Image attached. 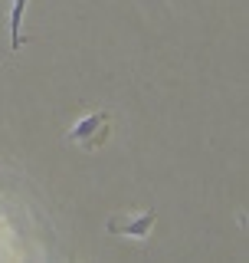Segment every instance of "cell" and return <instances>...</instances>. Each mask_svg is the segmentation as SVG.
Returning a JSON list of instances; mask_svg holds the SVG:
<instances>
[{"instance_id": "cell-1", "label": "cell", "mask_w": 249, "mask_h": 263, "mask_svg": "<svg viewBox=\"0 0 249 263\" xmlns=\"http://www.w3.org/2000/svg\"><path fill=\"white\" fill-rule=\"evenodd\" d=\"M109 135H112V115L105 109H98V112L82 115L76 125L66 132V142L79 145L82 152H98V148L109 142Z\"/></svg>"}, {"instance_id": "cell-2", "label": "cell", "mask_w": 249, "mask_h": 263, "mask_svg": "<svg viewBox=\"0 0 249 263\" xmlns=\"http://www.w3.org/2000/svg\"><path fill=\"white\" fill-rule=\"evenodd\" d=\"M157 224V211H128V214H112L109 217V234L135 237V240H148Z\"/></svg>"}, {"instance_id": "cell-3", "label": "cell", "mask_w": 249, "mask_h": 263, "mask_svg": "<svg viewBox=\"0 0 249 263\" xmlns=\"http://www.w3.org/2000/svg\"><path fill=\"white\" fill-rule=\"evenodd\" d=\"M27 4L30 0H10V49L16 53L27 40H23V33H20V27H23V13H27Z\"/></svg>"}]
</instances>
